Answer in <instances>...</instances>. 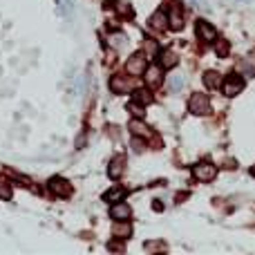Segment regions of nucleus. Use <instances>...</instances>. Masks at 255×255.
I'll use <instances>...</instances> for the list:
<instances>
[{"label":"nucleus","mask_w":255,"mask_h":255,"mask_svg":"<svg viewBox=\"0 0 255 255\" xmlns=\"http://www.w3.org/2000/svg\"><path fill=\"white\" fill-rule=\"evenodd\" d=\"M190 112H195V114H208L211 112V99L206 97V94H193V99H190Z\"/></svg>","instance_id":"nucleus-1"},{"label":"nucleus","mask_w":255,"mask_h":255,"mask_svg":"<svg viewBox=\"0 0 255 255\" xmlns=\"http://www.w3.org/2000/svg\"><path fill=\"white\" fill-rule=\"evenodd\" d=\"M150 101H152V94H150L148 90H137L135 92V103H139V106H148Z\"/></svg>","instance_id":"nucleus-14"},{"label":"nucleus","mask_w":255,"mask_h":255,"mask_svg":"<svg viewBox=\"0 0 255 255\" xmlns=\"http://www.w3.org/2000/svg\"><path fill=\"white\" fill-rule=\"evenodd\" d=\"M112 231H114V235L116 237H128L132 233V228H130V224H125V219H123V224H114V228H112Z\"/></svg>","instance_id":"nucleus-16"},{"label":"nucleus","mask_w":255,"mask_h":255,"mask_svg":"<svg viewBox=\"0 0 255 255\" xmlns=\"http://www.w3.org/2000/svg\"><path fill=\"white\" fill-rule=\"evenodd\" d=\"M215 166H211V164H197L193 168V175H195V179H199V182H211L213 177H215Z\"/></svg>","instance_id":"nucleus-4"},{"label":"nucleus","mask_w":255,"mask_h":255,"mask_svg":"<svg viewBox=\"0 0 255 255\" xmlns=\"http://www.w3.org/2000/svg\"><path fill=\"white\" fill-rule=\"evenodd\" d=\"M183 83H186V76H183V74H173V76L168 78V85H170V90H173V92L182 90Z\"/></svg>","instance_id":"nucleus-11"},{"label":"nucleus","mask_w":255,"mask_h":255,"mask_svg":"<svg viewBox=\"0 0 255 255\" xmlns=\"http://www.w3.org/2000/svg\"><path fill=\"white\" fill-rule=\"evenodd\" d=\"M123 164H125V159L123 157H116L114 161L110 164V177H119L121 170H123Z\"/></svg>","instance_id":"nucleus-17"},{"label":"nucleus","mask_w":255,"mask_h":255,"mask_svg":"<svg viewBox=\"0 0 255 255\" xmlns=\"http://www.w3.org/2000/svg\"><path fill=\"white\" fill-rule=\"evenodd\" d=\"M123 197H125V190H123V188H119V186L106 193V202H121Z\"/></svg>","instance_id":"nucleus-13"},{"label":"nucleus","mask_w":255,"mask_h":255,"mask_svg":"<svg viewBox=\"0 0 255 255\" xmlns=\"http://www.w3.org/2000/svg\"><path fill=\"white\" fill-rule=\"evenodd\" d=\"M0 197H2V199H9L11 197V188L7 186L2 179H0Z\"/></svg>","instance_id":"nucleus-21"},{"label":"nucleus","mask_w":255,"mask_h":255,"mask_svg":"<svg viewBox=\"0 0 255 255\" xmlns=\"http://www.w3.org/2000/svg\"><path fill=\"white\" fill-rule=\"evenodd\" d=\"M204 83H206L211 90H217V87L221 85V78L217 72H206V76H204Z\"/></svg>","instance_id":"nucleus-12"},{"label":"nucleus","mask_w":255,"mask_h":255,"mask_svg":"<svg viewBox=\"0 0 255 255\" xmlns=\"http://www.w3.org/2000/svg\"><path fill=\"white\" fill-rule=\"evenodd\" d=\"M170 25H173L175 29H182V25H183V18H182V7H179V2H175V7L170 9Z\"/></svg>","instance_id":"nucleus-10"},{"label":"nucleus","mask_w":255,"mask_h":255,"mask_svg":"<svg viewBox=\"0 0 255 255\" xmlns=\"http://www.w3.org/2000/svg\"><path fill=\"white\" fill-rule=\"evenodd\" d=\"M116 9H119L121 16H132V9L128 7V2H119V5H116Z\"/></svg>","instance_id":"nucleus-22"},{"label":"nucleus","mask_w":255,"mask_h":255,"mask_svg":"<svg viewBox=\"0 0 255 255\" xmlns=\"http://www.w3.org/2000/svg\"><path fill=\"white\" fill-rule=\"evenodd\" d=\"M49 190H52L54 195H58V197H70V195H72V186H70L65 179H61V177H52V179H49Z\"/></svg>","instance_id":"nucleus-2"},{"label":"nucleus","mask_w":255,"mask_h":255,"mask_svg":"<svg viewBox=\"0 0 255 255\" xmlns=\"http://www.w3.org/2000/svg\"><path fill=\"white\" fill-rule=\"evenodd\" d=\"M242 87H244V78H242L240 74H231V76L226 78V83H224V92H226L228 97H235V94H240Z\"/></svg>","instance_id":"nucleus-3"},{"label":"nucleus","mask_w":255,"mask_h":255,"mask_svg":"<svg viewBox=\"0 0 255 255\" xmlns=\"http://www.w3.org/2000/svg\"><path fill=\"white\" fill-rule=\"evenodd\" d=\"M251 173H253V175H255V166H253V168H251Z\"/></svg>","instance_id":"nucleus-24"},{"label":"nucleus","mask_w":255,"mask_h":255,"mask_svg":"<svg viewBox=\"0 0 255 255\" xmlns=\"http://www.w3.org/2000/svg\"><path fill=\"white\" fill-rule=\"evenodd\" d=\"M215 52L219 54V56H226V52H228V40H215Z\"/></svg>","instance_id":"nucleus-20"},{"label":"nucleus","mask_w":255,"mask_h":255,"mask_svg":"<svg viewBox=\"0 0 255 255\" xmlns=\"http://www.w3.org/2000/svg\"><path fill=\"white\" fill-rule=\"evenodd\" d=\"M195 32H197L199 40H213V38H215V29H213L211 25L206 23V20H197V25H195Z\"/></svg>","instance_id":"nucleus-5"},{"label":"nucleus","mask_w":255,"mask_h":255,"mask_svg":"<svg viewBox=\"0 0 255 255\" xmlns=\"http://www.w3.org/2000/svg\"><path fill=\"white\" fill-rule=\"evenodd\" d=\"M110 215H112V219H116V221H123V219L128 221V217H130V206H128V204H114Z\"/></svg>","instance_id":"nucleus-7"},{"label":"nucleus","mask_w":255,"mask_h":255,"mask_svg":"<svg viewBox=\"0 0 255 255\" xmlns=\"http://www.w3.org/2000/svg\"><path fill=\"white\" fill-rule=\"evenodd\" d=\"M159 63H161V68H175L177 65V56L170 49H164V52L159 54Z\"/></svg>","instance_id":"nucleus-9"},{"label":"nucleus","mask_w":255,"mask_h":255,"mask_svg":"<svg viewBox=\"0 0 255 255\" xmlns=\"http://www.w3.org/2000/svg\"><path fill=\"white\" fill-rule=\"evenodd\" d=\"M130 130L135 132V135H141V137H148L150 135V128L146 123H141V121H132L130 123Z\"/></svg>","instance_id":"nucleus-15"},{"label":"nucleus","mask_w":255,"mask_h":255,"mask_svg":"<svg viewBox=\"0 0 255 255\" xmlns=\"http://www.w3.org/2000/svg\"><path fill=\"white\" fill-rule=\"evenodd\" d=\"M110 85H112V90H114V92H125V90H130V83L125 81V78H119V76L112 78Z\"/></svg>","instance_id":"nucleus-18"},{"label":"nucleus","mask_w":255,"mask_h":255,"mask_svg":"<svg viewBox=\"0 0 255 255\" xmlns=\"http://www.w3.org/2000/svg\"><path fill=\"white\" fill-rule=\"evenodd\" d=\"M146 81H148L150 87H157L159 83H161V70H159L157 65L148 68V70H146Z\"/></svg>","instance_id":"nucleus-8"},{"label":"nucleus","mask_w":255,"mask_h":255,"mask_svg":"<svg viewBox=\"0 0 255 255\" xmlns=\"http://www.w3.org/2000/svg\"><path fill=\"white\" fill-rule=\"evenodd\" d=\"M112 45H114V47H123L125 45V36L123 34H116V36H112V40H110Z\"/></svg>","instance_id":"nucleus-23"},{"label":"nucleus","mask_w":255,"mask_h":255,"mask_svg":"<svg viewBox=\"0 0 255 255\" xmlns=\"http://www.w3.org/2000/svg\"><path fill=\"white\" fill-rule=\"evenodd\" d=\"M150 23H152V27L161 29V27H164V23H166V14H164V11H159V14H154Z\"/></svg>","instance_id":"nucleus-19"},{"label":"nucleus","mask_w":255,"mask_h":255,"mask_svg":"<svg viewBox=\"0 0 255 255\" xmlns=\"http://www.w3.org/2000/svg\"><path fill=\"white\" fill-rule=\"evenodd\" d=\"M128 72H130V74L146 72V56H144V54H135V56L128 61Z\"/></svg>","instance_id":"nucleus-6"}]
</instances>
